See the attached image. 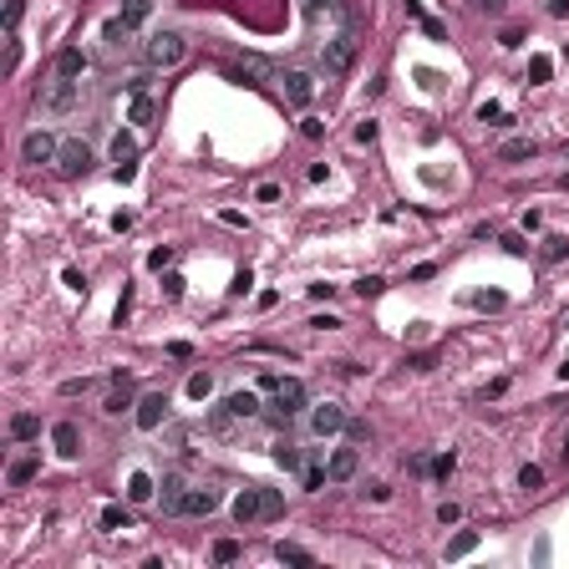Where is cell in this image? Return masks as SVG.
Returning a JSON list of instances; mask_svg holds the SVG:
<instances>
[{
  "label": "cell",
  "mask_w": 569,
  "mask_h": 569,
  "mask_svg": "<svg viewBox=\"0 0 569 569\" xmlns=\"http://www.w3.org/2000/svg\"><path fill=\"white\" fill-rule=\"evenodd\" d=\"M163 295L178 300V295H183V275H163Z\"/></svg>",
  "instance_id": "obj_40"
},
{
  "label": "cell",
  "mask_w": 569,
  "mask_h": 569,
  "mask_svg": "<svg viewBox=\"0 0 569 569\" xmlns=\"http://www.w3.org/2000/svg\"><path fill=\"white\" fill-rule=\"evenodd\" d=\"M478 539H483L478 529H463V534H452V544H447V559H468V554L478 549Z\"/></svg>",
  "instance_id": "obj_21"
},
{
  "label": "cell",
  "mask_w": 569,
  "mask_h": 569,
  "mask_svg": "<svg viewBox=\"0 0 569 569\" xmlns=\"http://www.w3.org/2000/svg\"><path fill=\"white\" fill-rule=\"evenodd\" d=\"M351 56H356V36L341 31V36H331V41L320 46V67L331 72V77H341L346 67H351Z\"/></svg>",
  "instance_id": "obj_4"
},
{
  "label": "cell",
  "mask_w": 569,
  "mask_h": 569,
  "mask_svg": "<svg viewBox=\"0 0 569 569\" xmlns=\"http://www.w3.org/2000/svg\"><path fill=\"white\" fill-rule=\"evenodd\" d=\"M503 6H509V0H478V11H488V15H498Z\"/></svg>",
  "instance_id": "obj_54"
},
{
  "label": "cell",
  "mask_w": 569,
  "mask_h": 569,
  "mask_svg": "<svg viewBox=\"0 0 569 569\" xmlns=\"http://www.w3.org/2000/svg\"><path fill=\"white\" fill-rule=\"evenodd\" d=\"M300 6H305V11H325L331 0H300Z\"/></svg>",
  "instance_id": "obj_55"
},
{
  "label": "cell",
  "mask_w": 569,
  "mask_h": 569,
  "mask_svg": "<svg viewBox=\"0 0 569 569\" xmlns=\"http://www.w3.org/2000/svg\"><path fill=\"white\" fill-rule=\"evenodd\" d=\"M249 284H254V275H249V270H239V275H234V284H229V290H234V295H244V290H249Z\"/></svg>",
  "instance_id": "obj_47"
},
{
  "label": "cell",
  "mask_w": 569,
  "mask_h": 569,
  "mask_svg": "<svg viewBox=\"0 0 569 569\" xmlns=\"http://www.w3.org/2000/svg\"><path fill=\"white\" fill-rule=\"evenodd\" d=\"M152 112H158V107H152V97H148V92H138V97H133V107H127V122H152Z\"/></svg>",
  "instance_id": "obj_26"
},
{
  "label": "cell",
  "mask_w": 569,
  "mask_h": 569,
  "mask_svg": "<svg viewBox=\"0 0 569 569\" xmlns=\"http://www.w3.org/2000/svg\"><path fill=\"white\" fill-rule=\"evenodd\" d=\"M356 290H361V300H366V295H381V290H386V280H381V275H366Z\"/></svg>",
  "instance_id": "obj_38"
},
{
  "label": "cell",
  "mask_w": 569,
  "mask_h": 569,
  "mask_svg": "<svg viewBox=\"0 0 569 569\" xmlns=\"http://www.w3.org/2000/svg\"><path fill=\"white\" fill-rule=\"evenodd\" d=\"M188 56V41L178 31H152L148 36V67H178Z\"/></svg>",
  "instance_id": "obj_1"
},
{
  "label": "cell",
  "mask_w": 569,
  "mask_h": 569,
  "mask_svg": "<svg viewBox=\"0 0 569 569\" xmlns=\"http://www.w3.org/2000/svg\"><path fill=\"white\" fill-rule=\"evenodd\" d=\"M564 468H569V432H564Z\"/></svg>",
  "instance_id": "obj_57"
},
{
  "label": "cell",
  "mask_w": 569,
  "mask_h": 569,
  "mask_svg": "<svg viewBox=\"0 0 569 569\" xmlns=\"http://www.w3.org/2000/svg\"><path fill=\"white\" fill-rule=\"evenodd\" d=\"M310 432H315V437L346 432V407H341V402H315V407H310Z\"/></svg>",
  "instance_id": "obj_5"
},
{
  "label": "cell",
  "mask_w": 569,
  "mask_h": 569,
  "mask_svg": "<svg viewBox=\"0 0 569 569\" xmlns=\"http://www.w3.org/2000/svg\"><path fill=\"white\" fill-rule=\"evenodd\" d=\"M559 377H564V381H569V356H564V366H559Z\"/></svg>",
  "instance_id": "obj_56"
},
{
  "label": "cell",
  "mask_w": 569,
  "mask_h": 569,
  "mask_svg": "<svg viewBox=\"0 0 569 569\" xmlns=\"http://www.w3.org/2000/svg\"><path fill=\"white\" fill-rule=\"evenodd\" d=\"M280 86H284V97H290V107H310V97H315V77L310 72H284Z\"/></svg>",
  "instance_id": "obj_8"
},
{
  "label": "cell",
  "mask_w": 569,
  "mask_h": 569,
  "mask_svg": "<svg viewBox=\"0 0 569 569\" xmlns=\"http://www.w3.org/2000/svg\"><path fill=\"white\" fill-rule=\"evenodd\" d=\"M300 412H305V386H300V381H280V391L270 397L265 417H270V422H290V417H300Z\"/></svg>",
  "instance_id": "obj_3"
},
{
  "label": "cell",
  "mask_w": 569,
  "mask_h": 569,
  "mask_svg": "<svg viewBox=\"0 0 569 569\" xmlns=\"http://www.w3.org/2000/svg\"><path fill=\"white\" fill-rule=\"evenodd\" d=\"M275 559H280V564H305V569L315 564V554H310V549H300V544H284V539L275 544Z\"/></svg>",
  "instance_id": "obj_20"
},
{
  "label": "cell",
  "mask_w": 569,
  "mask_h": 569,
  "mask_svg": "<svg viewBox=\"0 0 569 569\" xmlns=\"http://www.w3.org/2000/svg\"><path fill=\"white\" fill-rule=\"evenodd\" d=\"M549 77H554V61H549V56H529V81L539 86V81H549Z\"/></svg>",
  "instance_id": "obj_30"
},
{
  "label": "cell",
  "mask_w": 569,
  "mask_h": 569,
  "mask_svg": "<svg viewBox=\"0 0 569 569\" xmlns=\"http://www.w3.org/2000/svg\"><path fill=\"white\" fill-rule=\"evenodd\" d=\"M168 265H173V249H168V244L148 254V270H168Z\"/></svg>",
  "instance_id": "obj_39"
},
{
  "label": "cell",
  "mask_w": 569,
  "mask_h": 569,
  "mask_svg": "<svg viewBox=\"0 0 569 569\" xmlns=\"http://www.w3.org/2000/svg\"><path fill=\"white\" fill-rule=\"evenodd\" d=\"M133 417H138V427H143V432H158V427L168 422V397H163V391H148V397L138 402Z\"/></svg>",
  "instance_id": "obj_6"
},
{
  "label": "cell",
  "mask_w": 569,
  "mask_h": 569,
  "mask_svg": "<svg viewBox=\"0 0 569 569\" xmlns=\"http://www.w3.org/2000/svg\"><path fill=\"white\" fill-rule=\"evenodd\" d=\"M41 112H72V107L81 102V81H72V77H51L46 86H41Z\"/></svg>",
  "instance_id": "obj_2"
},
{
  "label": "cell",
  "mask_w": 569,
  "mask_h": 569,
  "mask_svg": "<svg viewBox=\"0 0 569 569\" xmlns=\"http://www.w3.org/2000/svg\"><path fill=\"white\" fill-rule=\"evenodd\" d=\"M127 407H138V402H133V386H127V381H117V391L102 402V412H112V417H117V412H127Z\"/></svg>",
  "instance_id": "obj_25"
},
{
  "label": "cell",
  "mask_w": 569,
  "mask_h": 569,
  "mask_svg": "<svg viewBox=\"0 0 569 569\" xmlns=\"http://www.w3.org/2000/svg\"><path fill=\"white\" fill-rule=\"evenodd\" d=\"M325 478H331V468H320V463H310V468H305V488H325Z\"/></svg>",
  "instance_id": "obj_33"
},
{
  "label": "cell",
  "mask_w": 569,
  "mask_h": 569,
  "mask_svg": "<svg viewBox=\"0 0 569 569\" xmlns=\"http://www.w3.org/2000/svg\"><path fill=\"white\" fill-rule=\"evenodd\" d=\"M564 254H569V239H564V234H549V239H544V259H549V265H559Z\"/></svg>",
  "instance_id": "obj_29"
},
{
  "label": "cell",
  "mask_w": 569,
  "mask_h": 569,
  "mask_svg": "<svg viewBox=\"0 0 569 569\" xmlns=\"http://www.w3.org/2000/svg\"><path fill=\"white\" fill-rule=\"evenodd\" d=\"M56 77H72V81H81V77H86V56H81V46L56 51Z\"/></svg>",
  "instance_id": "obj_14"
},
{
  "label": "cell",
  "mask_w": 569,
  "mask_h": 569,
  "mask_svg": "<svg viewBox=\"0 0 569 569\" xmlns=\"http://www.w3.org/2000/svg\"><path fill=\"white\" fill-rule=\"evenodd\" d=\"M209 391H214V377H209V371H193V377H188V397H193V402H204Z\"/></svg>",
  "instance_id": "obj_28"
},
{
  "label": "cell",
  "mask_w": 569,
  "mask_h": 569,
  "mask_svg": "<svg viewBox=\"0 0 569 569\" xmlns=\"http://www.w3.org/2000/svg\"><path fill=\"white\" fill-rule=\"evenodd\" d=\"M534 152H539L534 138H509V143L498 148V158H503V163H523V158H534Z\"/></svg>",
  "instance_id": "obj_17"
},
{
  "label": "cell",
  "mask_w": 569,
  "mask_h": 569,
  "mask_svg": "<svg viewBox=\"0 0 569 569\" xmlns=\"http://www.w3.org/2000/svg\"><path fill=\"white\" fill-rule=\"evenodd\" d=\"M224 412H229V417H259V397H254V391H229V397H224Z\"/></svg>",
  "instance_id": "obj_15"
},
{
  "label": "cell",
  "mask_w": 569,
  "mask_h": 569,
  "mask_svg": "<svg viewBox=\"0 0 569 569\" xmlns=\"http://www.w3.org/2000/svg\"><path fill=\"white\" fill-rule=\"evenodd\" d=\"M259 498H265V518H280V514H284V498H280V488H259Z\"/></svg>",
  "instance_id": "obj_32"
},
{
  "label": "cell",
  "mask_w": 569,
  "mask_h": 569,
  "mask_svg": "<svg viewBox=\"0 0 569 569\" xmlns=\"http://www.w3.org/2000/svg\"><path fill=\"white\" fill-rule=\"evenodd\" d=\"M61 280H67V290H77V295H86V280H81L77 270H61Z\"/></svg>",
  "instance_id": "obj_45"
},
{
  "label": "cell",
  "mask_w": 569,
  "mask_h": 569,
  "mask_svg": "<svg viewBox=\"0 0 569 569\" xmlns=\"http://www.w3.org/2000/svg\"><path fill=\"white\" fill-rule=\"evenodd\" d=\"M325 468H331V478H336V483H346V478H356V447H336Z\"/></svg>",
  "instance_id": "obj_16"
},
{
  "label": "cell",
  "mask_w": 569,
  "mask_h": 569,
  "mask_svg": "<svg viewBox=\"0 0 569 569\" xmlns=\"http://www.w3.org/2000/svg\"><path fill=\"white\" fill-rule=\"evenodd\" d=\"M56 168L61 173H67V178H77V173H86V168H92V148H86V143H61V152H56Z\"/></svg>",
  "instance_id": "obj_7"
},
{
  "label": "cell",
  "mask_w": 569,
  "mask_h": 569,
  "mask_svg": "<svg viewBox=\"0 0 569 569\" xmlns=\"http://www.w3.org/2000/svg\"><path fill=\"white\" fill-rule=\"evenodd\" d=\"M275 463H280L284 473H295V468H300V447H295V443H275Z\"/></svg>",
  "instance_id": "obj_27"
},
{
  "label": "cell",
  "mask_w": 569,
  "mask_h": 569,
  "mask_svg": "<svg viewBox=\"0 0 569 569\" xmlns=\"http://www.w3.org/2000/svg\"><path fill=\"white\" fill-rule=\"evenodd\" d=\"M15 61H20V41L11 36V51H6V72H15Z\"/></svg>",
  "instance_id": "obj_53"
},
{
  "label": "cell",
  "mask_w": 569,
  "mask_h": 569,
  "mask_svg": "<svg viewBox=\"0 0 569 569\" xmlns=\"http://www.w3.org/2000/svg\"><path fill=\"white\" fill-rule=\"evenodd\" d=\"M452 468H457V457H452V452H443V457H437V463H432V478H447Z\"/></svg>",
  "instance_id": "obj_41"
},
{
  "label": "cell",
  "mask_w": 569,
  "mask_h": 569,
  "mask_svg": "<svg viewBox=\"0 0 569 569\" xmlns=\"http://www.w3.org/2000/svg\"><path fill=\"white\" fill-rule=\"evenodd\" d=\"M152 493H158V483H152L148 473H133V478H127V498H133V503H148Z\"/></svg>",
  "instance_id": "obj_23"
},
{
  "label": "cell",
  "mask_w": 569,
  "mask_h": 569,
  "mask_svg": "<svg viewBox=\"0 0 569 569\" xmlns=\"http://www.w3.org/2000/svg\"><path fill=\"white\" fill-rule=\"evenodd\" d=\"M168 356H178V361H188V356H193V346H188V341H173V346H168Z\"/></svg>",
  "instance_id": "obj_52"
},
{
  "label": "cell",
  "mask_w": 569,
  "mask_h": 569,
  "mask_svg": "<svg viewBox=\"0 0 569 569\" xmlns=\"http://www.w3.org/2000/svg\"><path fill=\"white\" fill-rule=\"evenodd\" d=\"M478 117H483V122H498L503 107H498V102H483V107H478Z\"/></svg>",
  "instance_id": "obj_48"
},
{
  "label": "cell",
  "mask_w": 569,
  "mask_h": 569,
  "mask_svg": "<svg viewBox=\"0 0 569 569\" xmlns=\"http://www.w3.org/2000/svg\"><path fill=\"white\" fill-rule=\"evenodd\" d=\"M214 509H218V493H214V488H188V493H183V514H188V518H209Z\"/></svg>",
  "instance_id": "obj_12"
},
{
  "label": "cell",
  "mask_w": 569,
  "mask_h": 569,
  "mask_svg": "<svg viewBox=\"0 0 569 569\" xmlns=\"http://www.w3.org/2000/svg\"><path fill=\"white\" fill-rule=\"evenodd\" d=\"M183 493H188L183 473H168L163 483H158V503H163V514H183Z\"/></svg>",
  "instance_id": "obj_10"
},
{
  "label": "cell",
  "mask_w": 569,
  "mask_h": 569,
  "mask_svg": "<svg viewBox=\"0 0 569 569\" xmlns=\"http://www.w3.org/2000/svg\"><path fill=\"white\" fill-rule=\"evenodd\" d=\"M56 152H61V143L51 133H31L26 143H20V158L26 163H56Z\"/></svg>",
  "instance_id": "obj_9"
},
{
  "label": "cell",
  "mask_w": 569,
  "mask_h": 569,
  "mask_svg": "<svg viewBox=\"0 0 569 569\" xmlns=\"http://www.w3.org/2000/svg\"><path fill=\"white\" fill-rule=\"evenodd\" d=\"M437 518H443V523H457V518H463V509H457V503H443V509H437Z\"/></svg>",
  "instance_id": "obj_49"
},
{
  "label": "cell",
  "mask_w": 569,
  "mask_h": 569,
  "mask_svg": "<svg viewBox=\"0 0 569 569\" xmlns=\"http://www.w3.org/2000/svg\"><path fill=\"white\" fill-rule=\"evenodd\" d=\"M36 473H41V463H36V457H15L6 478H11V488H26V483H31Z\"/></svg>",
  "instance_id": "obj_19"
},
{
  "label": "cell",
  "mask_w": 569,
  "mask_h": 569,
  "mask_svg": "<svg viewBox=\"0 0 569 569\" xmlns=\"http://www.w3.org/2000/svg\"><path fill=\"white\" fill-rule=\"evenodd\" d=\"M432 361H437L432 351H417V356H407V366H412V371H432Z\"/></svg>",
  "instance_id": "obj_42"
},
{
  "label": "cell",
  "mask_w": 569,
  "mask_h": 569,
  "mask_svg": "<svg viewBox=\"0 0 569 569\" xmlns=\"http://www.w3.org/2000/svg\"><path fill=\"white\" fill-rule=\"evenodd\" d=\"M498 46H509V51H514V46H523V31H518V26H509V31L498 36Z\"/></svg>",
  "instance_id": "obj_44"
},
{
  "label": "cell",
  "mask_w": 569,
  "mask_h": 569,
  "mask_svg": "<svg viewBox=\"0 0 569 569\" xmlns=\"http://www.w3.org/2000/svg\"><path fill=\"white\" fill-rule=\"evenodd\" d=\"M473 305H478V310H503V305H509V300H503L498 290H483V295H478Z\"/></svg>",
  "instance_id": "obj_36"
},
{
  "label": "cell",
  "mask_w": 569,
  "mask_h": 569,
  "mask_svg": "<svg viewBox=\"0 0 569 569\" xmlns=\"http://www.w3.org/2000/svg\"><path fill=\"white\" fill-rule=\"evenodd\" d=\"M518 488H529V493H534V488H544V468H534V463H529V468L518 473Z\"/></svg>",
  "instance_id": "obj_35"
},
{
  "label": "cell",
  "mask_w": 569,
  "mask_h": 569,
  "mask_svg": "<svg viewBox=\"0 0 569 569\" xmlns=\"http://www.w3.org/2000/svg\"><path fill=\"white\" fill-rule=\"evenodd\" d=\"M503 249H509V254H523V249H529V244H523V239H518V234H503Z\"/></svg>",
  "instance_id": "obj_51"
},
{
  "label": "cell",
  "mask_w": 569,
  "mask_h": 569,
  "mask_svg": "<svg viewBox=\"0 0 569 569\" xmlns=\"http://www.w3.org/2000/svg\"><path fill=\"white\" fill-rule=\"evenodd\" d=\"M20 15H26V0H11L6 6V31L15 36V26H20Z\"/></svg>",
  "instance_id": "obj_37"
},
{
  "label": "cell",
  "mask_w": 569,
  "mask_h": 569,
  "mask_svg": "<svg viewBox=\"0 0 569 569\" xmlns=\"http://www.w3.org/2000/svg\"><path fill=\"white\" fill-rule=\"evenodd\" d=\"M214 559H218V564H234V559H239V544H234V539H218V544H214Z\"/></svg>",
  "instance_id": "obj_34"
},
{
  "label": "cell",
  "mask_w": 569,
  "mask_h": 569,
  "mask_svg": "<svg viewBox=\"0 0 569 569\" xmlns=\"http://www.w3.org/2000/svg\"><path fill=\"white\" fill-rule=\"evenodd\" d=\"M346 437H351V443H366L371 427H366V422H346Z\"/></svg>",
  "instance_id": "obj_46"
},
{
  "label": "cell",
  "mask_w": 569,
  "mask_h": 569,
  "mask_svg": "<svg viewBox=\"0 0 569 569\" xmlns=\"http://www.w3.org/2000/svg\"><path fill=\"white\" fill-rule=\"evenodd\" d=\"M254 518H265V498H259V488H244L234 498V523L244 529V523H254Z\"/></svg>",
  "instance_id": "obj_11"
},
{
  "label": "cell",
  "mask_w": 569,
  "mask_h": 569,
  "mask_svg": "<svg viewBox=\"0 0 569 569\" xmlns=\"http://www.w3.org/2000/svg\"><path fill=\"white\" fill-rule=\"evenodd\" d=\"M112 158H117V163H133V158H138V143L127 138V133H117V138H112Z\"/></svg>",
  "instance_id": "obj_31"
},
{
  "label": "cell",
  "mask_w": 569,
  "mask_h": 569,
  "mask_svg": "<svg viewBox=\"0 0 569 569\" xmlns=\"http://www.w3.org/2000/svg\"><path fill=\"white\" fill-rule=\"evenodd\" d=\"M102 529H112V534L117 529H133V514H127L122 503H107V509H102Z\"/></svg>",
  "instance_id": "obj_24"
},
{
  "label": "cell",
  "mask_w": 569,
  "mask_h": 569,
  "mask_svg": "<svg viewBox=\"0 0 569 569\" xmlns=\"http://www.w3.org/2000/svg\"><path fill=\"white\" fill-rule=\"evenodd\" d=\"M148 15H152V0H122V15H117V20L133 31V26H143Z\"/></svg>",
  "instance_id": "obj_18"
},
{
  "label": "cell",
  "mask_w": 569,
  "mask_h": 569,
  "mask_svg": "<svg viewBox=\"0 0 569 569\" xmlns=\"http://www.w3.org/2000/svg\"><path fill=\"white\" fill-rule=\"evenodd\" d=\"M36 432H41V422L31 417V412H15V417H11V437H15V443H31Z\"/></svg>",
  "instance_id": "obj_22"
},
{
  "label": "cell",
  "mask_w": 569,
  "mask_h": 569,
  "mask_svg": "<svg viewBox=\"0 0 569 569\" xmlns=\"http://www.w3.org/2000/svg\"><path fill=\"white\" fill-rule=\"evenodd\" d=\"M51 443H56V452L72 463V457L81 452V432H77V422H56V427H51Z\"/></svg>",
  "instance_id": "obj_13"
},
{
  "label": "cell",
  "mask_w": 569,
  "mask_h": 569,
  "mask_svg": "<svg viewBox=\"0 0 569 569\" xmlns=\"http://www.w3.org/2000/svg\"><path fill=\"white\" fill-rule=\"evenodd\" d=\"M422 31H427L432 41H447V31H443V20H432V15H422Z\"/></svg>",
  "instance_id": "obj_43"
},
{
  "label": "cell",
  "mask_w": 569,
  "mask_h": 569,
  "mask_svg": "<svg viewBox=\"0 0 569 569\" xmlns=\"http://www.w3.org/2000/svg\"><path fill=\"white\" fill-rule=\"evenodd\" d=\"M138 178V163H117V183H133Z\"/></svg>",
  "instance_id": "obj_50"
}]
</instances>
